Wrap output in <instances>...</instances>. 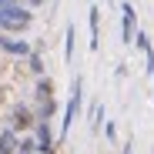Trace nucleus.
Returning <instances> with one entry per match:
<instances>
[{
    "label": "nucleus",
    "instance_id": "obj_5",
    "mask_svg": "<svg viewBox=\"0 0 154 154\" xmlns=\"http://www.w3.org/2000/svg\"><path fill=\"white\" fill-rule=\"evenodd\" d=\"M134 20H137V14L131 7V0H124V4H121V40L124 44L134 40Z\"/></svg>",
    "mask_w": 154,
    "mask_h": 154
},
{
    "label": "nucleus",
    "instance_id": "obj_15",
    "mask_svg": "<svg viewBox=\"0 0 154 154\" xmlns=\"http://www.w3.org/2000/svg\"><path fill=\"white\" fill-rule=\"evenodd\" d=\"M20 0H0V10H7V7H17Z\"/></svg>",
    "mask_w": 154,
    "mask_h": 154
},
{
    "label": "nucleus",
    "instance_id": "obj_8",
    "mask_svg": "<svg viewBox=\"0 0 154 154\" xmlns=\"http://www.w3.org/2000/svg\"><path fill=\"white\" fill-rule=\"evenodd\" d=\"M134 44L141 47V54H144V60H147V67H144V70H147V74L154 77V47H151V40H147V34H144V30H137V37H134Z\"/></svg>",
    "mask_w": 154,
    "mask_h": 154
},
{
    "label": "nucleus",
    "instance_id": "obj_11",
    "mask_svg": "<svg viewBox=\"0 0 154 154\" xmlns=\"http://www.w3.org/2000/svg\"><path fill=\"white\" fill-rule=\"evenodd\" d=\"M27 70L34 74V77H44V57H40V50H30V54H27Z\"/></svg>",
    "mask_w": 154,
    "mask_h": 154
},
{
    "label": "nucleus",
    "instance_id": "obj_3",
    "mask_svg": "<svg viewBox=\"0 0 154 154\" xmlns=\"http://www.w3.org/2000/svg\"><path fill=\"white\" fill-rule=\"evenodd\" d=\"M10 127H14V131L20 134V131H34V124H37V114H34V107L30 104H23V100H20V104H14L10 107Z\"/></svg>",
    "mask_w": 154,
    "mask_h": 154
},
{
    "label": "nucleus",
    "instance_id": "obj_6",
    "mask_svg": "<svg viewBox=\"0 0 154 154\" xmlns=\"http://www.w3.org/2000/svg\"><path fill=\"white\" fill-rule=\"evenodd\" d=\"M0 50H7V54H14V57H27L34 47H30L27 40H14V37H7V34H0Z\"/></svg>",
    "mask_w": 154,
    "mask_h": 154
},
{
    "label": "nucleus",
    "instance_id": "obj_2",
    "mask_svg": "<svg viewBox=\"0 0 154 154\" xmlns=\"http://www.w3.org/2000/svg\"><path fill=\"white\" fill-rule=\"evenodd\" d=\"M81 97H84V81L81 77H74V87H70V100L64 107V121H60V137H67L70 124L77 121V111H81Z\"/></svg>",
    "mask_w": 154,
    "mask_h": 154
},
{
    "label": "nucleus",
    "instance_id": "obj_9",
    "mask_svg": "<svg viewBox=\"0 0 154 154\" xmlns=\"http://www.w3.org/2000/svg\"><path fill=\"white\" fill-rule=\"evenodd\" d=\"M34 114H37V121H50V117L57 114V100H54V97H37Z\"/></svg>",
    "mask_w": 154,
    "mask_h": 154
},
{
    "label": "nucleus",
    "instance_id": "obj_1",
    "mask_svg": "<svg viewBox=\"0 0 154 154\" xmlns=\"http://www.w3.org/2000/svg\"><path fill=\"white\" fill-rule=\"evenodd\" d=\"M34 23V14L30 7H7V10H0V30H7V34H23Z\"/></svg>",
    "mask_w": 154,
    "mask_h": 154
},
{
    "label": "nucleus",
    "instance_id": "obj_12",
    "mask_svg": "<svg viewBox=\"0 0 154 154\" xmlns=\"http://www.w3.org/2000/svg\"><path fill=\"white\" fill-rule=\"evenodd\" d=\"M74 37H77L74 23H67V30H64V60H74Z\"/></svg>",
    "mask_w": 154,
    "mask_h": 154
},
{
    "label": "nucleus",
    "instance_id": "obj_10",
    "mask_svg": "<svg viewBox=\"0 0 154 154\" xmlns=\"http://www.w3.org/2000/svg\"><path fill=\"white\" fill-rule=\"evenodd\" d=\"M87 23H91V50H97V47H100V10H97V7H91Z\"/></svg>",
    "mask_w": 154,
    "mask_h": 154
},
{
    "label": "nucleus",
    "instance_id": "obj_4",
    "mask_svg": "<svg viewBox=\"0 0 154 154\" xmlns=\"http://www.w3.org/2000/svg\"><path fill=\"white\" fill-rule=\"evenodd\" d=\"M34 141H37V151L40 154H54V131H50V121H37L34 124Z\"/></svg>",
    "mask_w": 154,
    "mask_h": 154
},
{
    "label": "nucleus",
    "instance_id": "obj_16",
    "mask_svg": "<svg viewBox=\"0 0 154 154\" xmlns=\"http://www.w3.org/2000/svg\"><path fill=\"white\" fill-rule=\"evenodd\" d=\"M17 154H23V151H17ZM30 154H40V151H30Z\"/></svg>",
    "mask_w": 154,
    "mask_h": 154
},
{
    "label": "nucleus",
    "instance_id": "obj_7",
    "mask_svg": "<svg viewBox=\"0 0 154 154\" xmlns=\"http://www.w3.org/2000/svg\"><path fill=\"white\" fill-rule=\"evenodd\" d=\"M17 147H20V137H17V131L7 124L4 131H0V154H17Z\"/></svg>",
    "mask_w": 154,
    "mask_h": 154
},
{
    "label": "nucleus",
    "instance_id": "obj_13",
    "mask_svg": "<svg viewBox=\"0 0 154 154\" xmlns=\"http://www.w3.org/2000/svg\"><path fill=\"white\" fill-rule=\"evenodd\" d=\"M34 97H54V81H50V77H37Z\"/></svg>",
    "mask_w": 154,
    "mask_h": 154
},
{
    "label": "nucleus",
    "instance_id": "obj_14",
    "mask_svg": "<svg viewBox=\"0 0 154 154\" xmlns=\"http://www.w3.org/2000/svg\"><path fill=\"white\" fill-rule=\"evenodd\" d=\"M104 134H107V141H117V127H114V121L104 124Z\"/></svg>",
    "mask_w": 154,
    "mask_h": 154
}]
</instances>
